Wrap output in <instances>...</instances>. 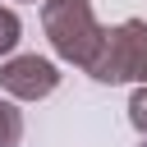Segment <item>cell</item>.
Returning <instances> with one entry per match:
<instances>
[{
	"label": "cell",
	"mask_w": 147,
	"mask_h": 147,
	"mask_svg": "<svg viewBox=\"0 0 147 147\" xmlns=\"http://www.w3.org/2000/svg\"><path fill=\"white\" fill-rule=\"evenodd\" d=\"M41 28H46L51 51L74 69L92 64V55L101 46V32H106L96 23L92 0H41Z\"/></svg>",
	"instance_id": "cell-1"
},
{
	"label": "cell",
	"mask_w": 147,
	"mask_h": 147,
	"mask_svg": "<svg viewBox=\"0 0 147 147\" xmlns=\"http://www.w3.org/2000/svg\"><path fill=\"white\" fill-rule=\"evenodd\" d=\"M96 83H147V23L142 18H124L115 28L101 32V46L92 55V64L83 69Z\"/></svg>",
	"instance_id": "cell-2"
},
{
	"label": "cell",
	"mask_w": 147,
	"mask_h": 147,
	"mask_svg": "<svg viewBox=\"0 0 147 147\" xmlns=\"http://www.w3.org/2000/svg\"><path fill=\"white\" fill-rule=\"evenodd\" d=\"M60 87V64L46 55H9L0 60V92L9 101H41Z\"/></svg>",
	"instance_id": "cell-3"
},
{
	"label": "cell",
	"mask_w": 147,
	"mask_h": 147,
	"mask_svg": "<svg viewBox=\"0 0 147 147\" xmlns=\"http://www.w3.org/2000/svg\"><path fill=\"white\" fill-rule=\"evenodd\" d=\"M23 142V110L14 101H0V147H18Z\"/></svg>",
	"instance_id": "cell-4"
},
{
	"label": "cell",
	"mask_w": 147,
	"mask_h": 147,
	"mask_svg": "<svg viewBox=\"0 0 147 147\" xmlns=\"http://www.w3.org/2000/svg\"><path fill=\"white\" fill-rule=\"evenodd\" d=\"M18 41H23V18L9 5H0V55H14Z\"/></svg>",
	"instance_id": "cell-5"
},
{
	"label": "cell",
	"mask_w": 147,
	"mask_h": 147,
	"mask_svg": "<svg viewBox=\"0 0 147 147\" xmlns=\"http://www.w3.org/2000/svg\"><path fill=\"white\" fill-rule=\"evenodd\" d=\"M129 119H133V129L147 138V83H138V92L129 96Z\"/></svg>",
	"instance_id": "cell-6"
},
{
	"label": "cell",
	"mask_w": 147,
	"mask_h": 147,
	"mask_svg": "<svg viewBox=\"0 0 147 147\" xmlns=\"http://www.w3.org/2000/svg\"><path fill=\"white\" fill-rule=\"evenodd\" d=\"M142 147H147V138H142Z\"/></svg>",
	"instance_id": "cell-7"
}]
</instances>
